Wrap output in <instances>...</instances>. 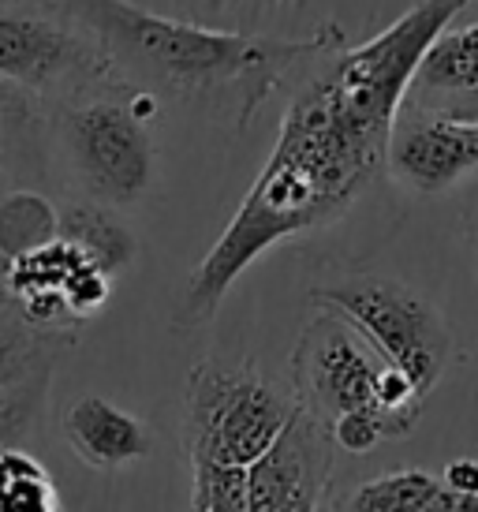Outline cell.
Here are the masks:
<instances>
[{"mask_svg":"<svg viewBox=\"0 0 478 512\" xmlns=\"http://www.w3.org/2000/svg\"><path fill=\"white\" fill-rule=\"evenodd\" d=\"M38 146H42V113L34 105V94L0 79V199L4 191L19 187L12 176L27 172Z\"/></svg>","mask_w":478,"mask_h":512,"instance_id":"cell-15","label":"cell"},{"mask_svg":"<svg viewBox=\"0 0 478 512\" xmlns=\"http://www.w3.org/2000/svg\"><path fill=\"white\" fill-rule=\"evenodd\" d=\"M478 172V116L434 113L408 105L389 139V176L411 191L437 195Z\"/></svg>","mask_w":478,"mask_h":512,"instance_id":"cell-10","label":"cell"},{"mask_svg":"<svg viewBox=\"0 0 478 512\" xmlns=\"http://www.w3.org/2000/svg\"><path fill=\"white\" fill-rule=\"evenodd\" d=\"M471 0H419L389 27L344 49L281 120L251 191L195 266L183 292V322L217 314L243 273L277 243L325 228L389 172V139L426 49Z\"/></svg>","mask_w":478,"mask_h":512,"instance_id":"cell-1","label":"cell"},{"mask_svg":"<svg viewBox=\"0 0 478 512\" xmlns=\"http://www.w3.org/2000/svg\"><path fill=\"white\" fill-rule=\"evenodd\" d=\"M0 79L34 98L57 94L60 101L127 90L113 57L57 8H0Z\"/></svg>","mask_w":478,"mask_h":512,"instance_id":"cell-6","label":"cell"},{"mask_svg":"<svg viewBox=\"0 0 478 512\" xmlns=\"http://www.w3.org/2000/svg\"><path fill=\"white\" fill-rule=\"evenodd\" d=\"M60 494L38 456L19 445L0 449V512H57Z\"/></svg>","mask_w":478,"mask_h":512,"instance_id":"cell-17","label":"cell"},{"mask_svg":"<svg viewBox=\"0 0 478 512\" xmlns=\"http://www.w3.org/2000/svg\"><path fill=\"white\" fill-rule=\"evenodd\" d=\"M60 430L75 456L98 471L127 468L150 453V427L135 412L98 393L75 400L60 419Z\"/></svg>","mask_w":478,"mask_h":512,"instance_id":"cell-12","label":"cell"},{"mask_svg":"<svg viewBox=\"0 0 478 512\" xmlns=\"http://www.w3.org/2000/svg\"><path fill=\"white\" fill-rule=\"evenodd\" d=\"M389 359L337 311H325L303 326L292 352V385L310 412L333 427L344 415H374L396 438L389 415L381 412V374Z\"/></svg>","mask_w":478,"mask_h":512,"instance_id":"cell-7","label":"cell"},{"mask_svg":"<svg viewBox=\"0 0 478 512\" xmlns=\"http://www.w3.org/2000/svg\"><path fill=\"white\" fill-rule=\"evenodd\" d=\"M344 509L352 512H475V501L456 494L441 475L422 468L385 471L348 494Z\"/></svg>","mask_w":478,"mask_h":512,"instance_id":"cell-13","label":"cell"},{"mask_svg":"<svg viewBox=\"0 0 478 512\" xmlns=\"http://www.w3.org/2000/svg\"><path fill=\"white\" fill-rule=\"evenodd\" d=\"M299 397L281 393L254 367L202 359L187 374L183 449L191 464V509L251 512L247 471L296 415Z\"/></svg>","mask_w":478,"mask_h":512,"instance_id":"cell-3","label":"cell"},{"mask_svg":"<svg viewBox=\"0 0 478 512\" xmlns=\"http://www.w3.org/2000/svg\"><path fill=\"white\" fill-rule=\"evenodd\" d=\"M310 303L344 314L381 356L408 374L422 397L434 393L452 359V337L441 311L422 292L389 277H348L310 288Z\"/></svg>","mask_w":478,"mask_h":512,"instance_id":"cell-4","label":"cell"},{"mask_svg":"<svg viewBox=\"0 0 478 512\" xmlns=\"http://www.w3.org/2000/svg\"><path fill=\"white\" fill-rule=\"evenodd\" d=\"M441 479H445L456 494H464L467 501H475V512H478V460H471V456L449 460V468L441 471Z\"/></svg>","mask_w":478,"mask_h":512,"instance_id":"cell-18","label":"cell"},{"mask_svg":"<svg viewBox=\"0 0 478 512\" xmlns=\"http://www.w3.org/2000/svg\"><path fill=\"white\" fill-rule=\"evenodd\" d=\"M71 344V333L30 326L12 311V303H0V449L34 427L60 352Z\"/></svg>","mask_w":478,"mask_h":512,"instance_id":"cell-11","label":"cell"},{"mask_svg":"<svg viewBox=\"0 0 478 512\" xmlns=\"http://www.w3.org/2000/svg\"><path fill=\"white\" fill-rule=\"evenodd\" d=\"M57 232L79 243L109 277L127 273L139 255V243L131 236V228L116 217V206H105V202L86 199L60 206Z\"/></svg>","mask_w":478,"mask_h":512,"instance_id":"cell-14","label":"cell"},{"mask_svg":"<svg viewBox=\"0 0 478 512\" xmlns=\"http://www.w3.org/2000/svg\"><path fill=\"white\" fill-rule=\"evenodd\" d=\"M57 221L60 206H53L38 187L19 184L4 191V199H0V270L15 255L57 236Z\"/></svg>","mask_w":478,"mask_h":512,"instance_id":"cell-16","label":"cell"},{"mask_svg":"<svg viewBox=\"0 0 478 512\" xmlns=\"http://www.w3.org/2000/svg\"><path fill=\"white\" fill-rule=\"evenodd\" d=\"M337 441L318 415L299 400L281 438L247 471L251 512H314L325 505Z\"/></svg>","mask_w":478,"mask_h":512,"instance_id":"cell-9","label":"cell"},{"mask_svg":"<svg viewBox=\"0 0 478 512\" xmlns=\"http://www.w3.org/2000/svg\"><path fill=\"white\" fill-rule=\"evenodd\" d=\"M53 131L86 199L124 210L135 206L154 184L150 128L131 101L105 94L60 101Z\"/></svg>","mask_w":478,"mask_h":512,"instance_id":"cell-5","label":"cell"},{"mask_svg":"<svg viewBox=\"0 0 478 512\" xmlns=\"http://www.w3.org/2000/svg\"><path fill=\"white\" fill-rule=\"evenodd\" d=\"M4 296L12 311L42 329H64L83 322L109 303L113 277L68 236H49L45 243L15 255L4 270Z\"/></svg>","mask_w":478,"mask_h":512,"instance_id":"cell-8","label":"cell"},{"mask_svg":"<svg viewBox=\"0 0 478 512\" xmlns=\"http://www.w3.org/2000/svg\"><path fill=\"white\" fill-rule=\"evenodd\" d=\"M68 15L113 57L124 79H139L150 90L195 94H239V120L262 105L288 68L337 49L340 30L325 27L307 38H269V34H228L195 27L172 15L135 8L127 0H45Z\"/></svg>","mask_w":478,"mask_h":512,"instance_id":"cell-2","label":"cell"}]
</instances>
